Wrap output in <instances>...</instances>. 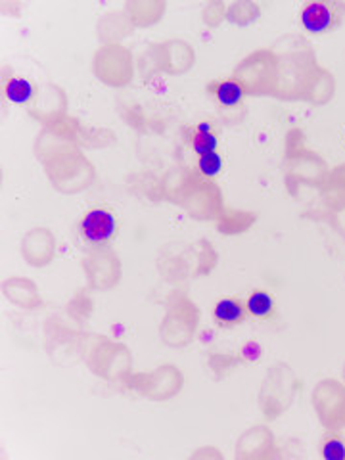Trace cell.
I'll list each match as a JSON object with an SVG mask.
<instances>
[{
    "label": "cell",
    "instance_id": "8992f818",
    "mask_svg": "<svg viewBox=\"0 0 345 460\" xmlns=\"http://www.w3.org/2000/svg\"><path fill=\"white\" fill-rule=\"evenodd\" d=\"M208 93L225 108H240L243 104V98L248 96L246 86L236 77L213 79L208 84Z\"/></svg>",
    "mask_w": 345,
    "mask_h": 460
},
{
    "label": "cell",
    "instance_id": "e0dca14e",
    "mask_svg": "<svg viewBox=\"0 0 345 460\" xmlns=\"http://www.w3.org/2000/svg\"><path fill=\"white\" fill-rule=\"evenodd\" d=\"M343 376H345V368H343Z\"/></svg>",
    "mask_w": 345,
    "mask_h": 460
},
{
    "label": "cell",
    "instance_id": "4fadbf2b",
    "mask_svg": "<svg viewBox=\"0 0 345 460\" xmlns=\"http://www.w3.org/2000/svg\"><path fill=\"white\" fill-rule=\"evenodd\" d=\"M196 169L201 177L206 179H215L219 177L223 169H225V160L219 152H211V154H204L198 155L196 160Z\"/></svg>",
    "mask_w": 345,
    "mask_h": 460
},
{
    "label": "cell",
    "instance_id": "52a82bcc",
    "mask_svg": "<svg viewBox=\"0 0 345 460\" xmlns=\"http://www.w3.org/2000/svg\"><path fill=\"white\" fill-rule=\"evenodd\" d=\"M248 311L243 299L223 297L213 307V321L221 328H234L248 319Z\"/></svg>",
    "mask_w": 345,
    "mask_h": 460
},
{
    "label": "cell",
    "instance_id": "30bf717a",
    "mask_svg": "<svg viewBox=\"0 0 345 460\" xmlns=\"http://www.w3.org/2000/svg\"><path fill=\"white\" fill-rule=\"evenodd\" d=\"M246 311L252 319L272 321L277 316V299L267 290H253L246 299Z\"/></svg>",
    "mask_w": 345,
    "mask_h": 460
},
{
    "label": "cell",
    "instance_id": "7c38bea8",
    "mask_svg": "<svg viewBox=\"0 0 345 460\" xmlns=\"http://www.w3.org/2000/svg\"><path fill=\"white\" fill-rule=\"evenodd\" d=\"M184 137H186V142L190 144V148L198 155L219 152V137H217V133H194L190 127H186L184 128Z\"/></svg>",
    "mask_w": 345,
    "mask_h": 460
},
{
    "label": "cell",
    "instance_id": "5b68a950",
    "mask_svg": "<svg viewBox=\"0 0 345 460\" xmlns=\"http://www.w3.org/2000/svg\"><path fill=\"white\" fill-rule=\"evenodd\" d=\"M334 89H336L334 75L328 74L326 69L314 66L305 81L301 98H307L314 104H326L328 100L334 96Z\"/></svg>",
    "mask_w": 345,
    "mask_h": 460
},
{
    "label": "cell",
    "instance_id": "ba28073f",
    "mask_svg": "<svg viewBox=\"0 0 345 460\" xmlns=\"http://www.w3.org/2000/svg\"><path fill=\"white\" fill-rule=\"evenodd\" d=\"M292 162L299 181L311 184H324L328 172L321 157H316L311 152H301L296 157H292Z\"/></svg>",
    "mask_w": 345,
    "mask_h": 460
},
{
    "label": "cell",
    "instance_id": "7a4b0ae2",
    "mask_svg": "<svg viewBox=\"0 0 345 460\" xmlns=\"http://www.w3.org/2000/svg\"><path fill=\"white\" fill-rule=\"evenodd\" d=\"M313 407L324 428L345 429V385L336 380H324L313 392Z\"/></svg>",
    "mask_w": 345,
    "mask_h": 460
},
{
    "label": "cell",
    "instance_id": "8fae6325",
    "mask_svg": "<svg viewBox=\"0 0 345 460\" xmlns=\"http://www.w3.org/2000/svg\"><path fill=\"white\" fill-rule=\"evenodd\" d=\"M4 96L13 104H29L35 96V86L23 77H10L4 81Z\"/></svg>",
    "mask_w": 345,
    "mask_h": 460
},
{
    "label": "cell",
    "instance_id": "5bb4252c",
    "mask_svg": "<svg viewBox=\"0 0 345 460\" xmlns=\"http://www.w3.org/2000/svg\"><path fill=\"white\" fill-rule=\"evenodd\" d=\"M321 456L326 460H345V439L330 429L321 439Z\"/></svg>",
    "mask_w": 345,
    "mask_h": 460
},
{
    "label": "cell",
    "instance_id": "2e32d148",
    "mask_svg": "<svg viewBox=\"0 0 345 460\" xmlns=\"http://www.w3.org/2000/svg\"><path fill=\"white\" fill-rule=\"evenodd\" d=\"M190 128L194 133H215V127L211 121H198V123L190 125Z\"/></svg>",
    "mask_w": 345,
    "mask_h": 460
},
{
    "label": "cell",
    "instance_id": "9c48e42d",
    "mask_svg": "<svg viewBox=\"0 0 345 460\" xmlns=\"http://www.w3.org/2000/svg\"><path fill=\"white\" fill-rule=\"evenodd\" d=\"M323 198L330 209H345V164L338 165L332 172H328L323 184Z\"/></svg>",
    "mask_w": 345,
    "mask_h": 460
},
{
    "label": "cell",
    "instance_id": "3957f363",
    "mask_svg": "<svg viewBox=\"0 0 345 460\" xmlns=\"http://www.w3.org/2000/svg\"><path fill=\"white\" fill-rule=\"evenodd\" d=\"M119 233V219L110 208L98 206L86 211L79 221V236L86 243H108Z\"/></svg>",
    "mask_w": 345,
    "mask_h": 460
},
{
    "label": "cell",
    "instance_id": "9a60e30c",
    "mask_svg": "<svg viewBox=\"0 0 345 460\" xmlns=\"http://www.w3.org/2000/svg\"><path fill=\"white\" fill-rule=\"evenodd\" d=\"M242 353H246V361H250V363H255V361H259V358H261V353H263V349L259 348L257 343H248L246 348H243V351Z\"/></svg>",
    "mask_w": 345,
    "mask_h": 460
},
{
    "label": "cell",
    "instance_id": "6da1fadb",
    "mask_svg": "<svg viewBox=\"0 0 345 460\" xmlns=\"http://www.w3.org/2000/svg\"><path fill=\"white\" fill-rule=\"evenodd\" d=\"M279 56L270 50H259L242 64L234 77L246 86L248 94H272L279 91Z\"/></svg>",
    "mask_w": 345,
    "mask_h": 460
},
{
    "label": "cell",
    "instance_id": "277c9868",
    "mask_svg": "<svg viewBox=\"0 0 345 460\" xmlns=\"http://www.w3.org/2000/svg\"><path fill=\"white\" fill-rule=\"evenodd\" d=\"M301 25L311 35H326L340 27L343 12L336 3H307L299 13Z\"/></svg>",
    "mask_w": 345,
    "mask_h": 460
}]
</instances>
